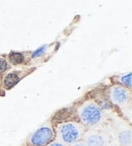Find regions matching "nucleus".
<instances>
[{"mask_svg":"<svg viewBox=\"0 0 132 146\" xmlns=\"http://www.w3.org/2000/svg\"><path fill=\"white\" fill-rule=\"evenodd\" d=\"M78 117L83 125L95 127L102 121L103 112L97 104L87 100L84 102L78 109Z\"/></svg>","mask_w":132,"mask_h":146,"instance_id":"obj_1","label":"nucleus"},{"mask_svg":"<svg viewBox=\"0 0 132 146\" xmlns=\"http://www.w3.org/2000/svg\"><path fill=\"white\" fill-rule=\"evenodd\" d=\"M83 129L79 124L75 122H66L60 125L58 129V139L63 144L76 143L80 139Z\"/></svg>","mask_w":132,"mask_h":146,"instance_id":"obj_2","label":"nucleus"},{"mask_svg":"<svg viewBox=\"0 0 132 146\" xmlns=\"http://www.w3.org/2000/svg\"><path fill=\"white\" fill-rule=\"evenodd\" d=\"M52 138L53 129L50 125H45L33 133L30 138V143L33 146H45L50 143Z\"/></svg>","mask_w":132,"mask_h":146,"instance_id":"obj_3","label":"nucleus"},{"mask_svg":"<svg viewBox=\"0 0 132 146\" xmlns=\"http://www.w3.org/2000/svg\"><path fill=\"white\" fill-rule=\"evenodd\" d=\"M110 98L116 105L124 106L128 103L130 98V91L126 87L115 85L110 89Z\"/></svg>","mask_w":132,"mask_h":146,"instance_id":"obj_4","label":"nucleus"},{"mask_svg":"<svg viewBox=\"0 0 132 146\" xmlns=\"http://www.w3.org/2000/svg\"><path fill=\"white\" fill-rule=\"evenodd\" d=\"M84 143L87 146H105V136L97 131H91L84 136Z\"/></svg>","mask_w":132,"mask_h":146,"instance_id":"obj_5","label":"nucleus"},{"mask_svg":"<svg viewBox=\"0 0 132 146\" xmlns=\"http://www.w3.org/2000/svg\"><path fill=\"white\" fill-rule=\"evenodd\" d=\"M131 130L123 129L118 134V142L121 146H131Z\"/></svg>","mask_w":132,"mask_h":146,"instance_id":"obj_6","label":"nucleus"},{"mask_svg":"<svg viewBox=\"0 0 132 146\" xmlns=\"http://www.w3.org/2000/svg\"><path fill=\"white\" fill-rule=\"evenodd\" d=\"M18 80H19V77L17 76L16 73H8L4 78V86L7 89L11 88L13 85H15L17 83Z\"/></svg>","mask_w":132,"mask_h":146,"instance_id":"obj_7","label":"nucleus"},{"mask_svg":"<svg viewBox=\"0 0 132 146\" xmlns=\"http://www.w3.org/2000/svg\"><path fill=\"white\" fill-rule=\"evenodd\" d=\"M9 60H10L11 64H13V65H18V64H21L25 61V56L21 53L13 52L9 55Z\"/></svg>","mask_w":132,"mask_h":146,"instance_id":"obj_8","label":"nucleus"},{"mask_svg":"<svg viewBox=\"0 0 132 146\" xmlns=\"http://www.w3.org/2000/svg\"><path fill=\"white\" fill-rule=\"evenodd\" d=\"M131 73H129L128 75H125V76H122L121 77V81H122V83H123L124 85H126V86L128 87H131Z\"/></svg>","mask_w":132,"mask_h":146,"instance_id":"obj_9","label":"nucleus"},{"mask_svg":"<svg viewBox=\"0 0 132 146\" xmlns=\"http://www.w3.org/2000/svg\"><path fill=\"white\" fill-rule=\"evenodd\" d=\"M7 68H8L7 61L3 58H0V73H3L5 70H7Z\"/></svg>","mask_w":132,"mask_h":146,"instance_id":"obj_10","label":"nucleus"},{"mask_svg":"<svg viewBox=\"0 0 132 146\" xmlns=\"http://www.w3.org/2000/svg\"><path fill=\"white\" fill-rule=\"evenodd\" d=\"M47 146H65L63 143H61V142L59 141H55V142H52V143H50L49 145Z\"/></svg>","mask_w":132,"mask_h":146,"instance_id":"obj_11","label":"nucleus"},{"mask_svg":"<svg viewBox=\"0 0 132 146\" xmlns=\"http://www.w3.org/2000/svg\"><path fill=\"white\" fill-rule=\"evenodd\" d=\"M73 146H87V145H85L84 142H76V143H74Z\"/></svg>","mask_w":132,"mask_h":146,"instance_id":"obj_12","label":"nucleus"}]
</instances>
